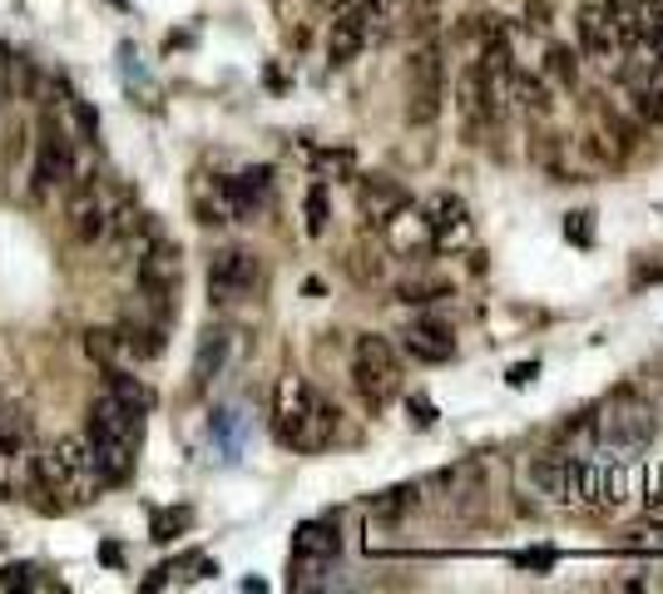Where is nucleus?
<instances>
[{"label":"nucleus","instance_id":"nucleus-33","mask_svg":"<svg viewBox=\"0 0 663 594\" xmlns=\"http://www.w3.org/2000/svg\"><path fill=\"white\" fill-rule=\"evenodd\" d=\"M99 560H105V565H124V550H119V545H105V550H99Z\"/></svg>","mask_w":663,"mask_h":594},{"label":"nucleus","instance_id":"nucleus-27","mask_svg":"<svg viewBox=\"0 0 663 594\" xmlns=\"http://www.w3.org/2000/svg\"><path fill=\"white\" fill-rule=\"evenodd\" d=\"M565 238H569V243H579V248H589V243H594V214H589V208L569 214L565 218Z\"/></svg>","mask_w":663,"mask_h":594},{"label":"nucleus","instance_id":"nucleus-2","mask_svg":"<svg viewBox=\"0 0 663 594\" xmlns=\"http://www.w3.org/2000/svg\"><path fill=\"white\" fill-rule=\"evenodd\" d=\"M273 432L292 451H322L337 432V407L302 377H282L273 397Z\"/></svg>","mask_w":663,"mask_h":594},{"label":"nucleus","instance_id":"nucleus-29","mask_svg":"<svg viewBox=\"0 0 663 594\" xmlns=\"http://www.w3.org/2000/svg\"><path fill=\"white\" fill-rule=\"evenodd\" d=\"M550 75H555L559 85H575L579 65H575V54H569L565 45H550Z\"/></svg>","mask_w":663,"mask_h":594},{"label":"nucleus","instance_id":"nucleus-10","mask_svg":"<svg viewBox=\"0 0 663 594\" xmlns=\"http://www.w3.org/2000/svg\"><path fill=\"white\" fill-rule=\"evenodd\" d=\"M114 223H119V194L114 189L99 184V179L80 184L75 198H70V228H75L80 243H99Z\"/></svg>","mask_w":663,"mask_h":594},{"label":"nucleus","instance_id":"nucleus-7","mask_svg":"<svg viewBox=\"0 0 663 594\" xmlns=\"http://www.w3.org/2000/svg\"><path fill=\"white\" fill-rule=\"evenodd\" d=\"M446 105V65H441V45H421L407 70V119L411 124H436Z\"/></svg>","mask_w":663,"mask_h":594},{"label":"nucleus","instance_id":"nucleus-35","mask_svg":"<svg viewBox=\"0 0 663 594\" xmlns=\"http://www.w3.org/2000/svg\"><path fill=\"white\" fill-rule=\"evenodd\" d=\"M659 70H663V45H659Z\"/></svg>","mask_w":663,"mask_h":594},{"label":"nucleus","instance_id":"nucleus-34","mask_svg":"<svg viewBox=\"0 0 663 594\" xmlns=\"http://www.w3.org/2000/svg\"><path fill=\"white\" fill-rule=\"evenodd\" d=\"M584 5H614V0H584Z\"/></svg>","mask_w":663,"mask_h":594},{"label":"nucleus","instance_id":"nucleus-13","mask_svg":"<svg viewBox=\"0 0 663 594\" xmlns=\"http://www.w3.org/2000/svg\"><path fill=\"white\" fill-rule=\"evenodd\" d=\"M579 465H584V456H565V451L535 456V461H530V486L550 500L579 506Z\"/></svg>","mask_w":663,"mask_h":594},{"label":"nucleus","instance_id":"nucleus-21","mask_svg":"<svg viewBox=\"0 0 663 594\" xmlns=\"http://www.w3.org/2000/svg\"><path fill=\"white\" fill-rule=\"evenodd\" d=\"M85 352L95 356L99 367H119V356L129 352L124 337H119V327H95V332H85Z\"/></svg>","mask_w":663,"mask_h":594},{"label":"nucleus","instance_id":"nucleus-30","mask_svg":"<svg viewBox=\"0 0 663 594\" xmlns=\"http://www.w3.org/2000/svg\"><path fill=\"white\" fill-rule=\"evenodd\" d=\"M31 574H35V565H11V570H5V580H0V584H5V590H25V584H35Z\"/></svg>","mask_w":663,"mask_h":594},{"label":"nucleus","instance_id":"nucleus-14","mask_svg":"<svg viewBox=\"0 0 663 594\" xmlns=\"http://www.w3.org/2000/svg\"><path fill=\"white\" fill-rule=\"evenodd\" d=\"M342 550V535L332 520H308V525L292 535V570L298 574H312V570H327Z\"/></svg>","mask_w":663,"mask_h":594},{"label":"nucleus","instance_id":"nucleus-22","mask_svg":"<svg viewBox=\"0 0 663 594\" xmlns=\"http://www.w3.org/2000/svg\"><path fill=\"white\" fill-rule=\"evenodd\" d=\"M25 436H31L25 411H21V407H5V401H0V456H21Z\"/></svg>","mask_w":663,"mask_h":594},{"label":"nucleus","instance_id":"nucleus-6","mask_svg":"<svg viewBox=\"0 0 663 594\" xmlns=\"http://www.w3.org/2000/svg\"><path fill=\"white\" fill-rule=\"evenodd\" d=\"M589 426H594V441H600L610 456H624V461H639V451H649L653 432H659V422H653L649 407H610Z\"/></svg>","mask_w":663,"mask_h":594},{"label":"nucleus","instance_id":"nucleus-20","mask_svg":"<svg viewBox=\"0 0 663 594\" xmlns=\"http://www.w3.org/2000/svg\"><path fill=\"white\" fill-rule=\"evenodd\" d=\"M510 99H520L530 114H550L555 109V99H550V89L540 85L535 75H525V70H510Z\"/></svg>","mask_w":663,"mask_h":594},{"label":"nucleus","instance_id":"nucleus-26","mask_svg":"<svg viewBox=\"0 0 663 594\" xmlns=\"http://www.w3.org/2000/svg\"><path fill=\"white\" fill-rule=\"evenodd\" d=\"M634 109H639L643 124H663V85H649L634 95Z\"/></svg>","mask_w":663,"mask_h":594},{"label":"nucleus","instance_id":"nucleus-25","mask_svg":"<svg viewBox=\"0 0 663 594\" xmlns=\"http://www.w3.org/2000/svg\"><path fill=\"white\" fill-rule=\"evenodd\" d=\"M411 506H417V486H396V490H386V496L372 500L376 516H401V510H411Z\"/></svg>","mask_w":663,"mask_h":594},{"label":"nucleus","instance_id":"nucleus-28","mask_svg":"<svg viewBox=\"0 0 663 594\" xmlns=\"http://www.w3.org/2000/svg\"><path fill=\"white\" fill-rule=\"evenodd\" d=\"M322 228H327V189L312 184V189H308V233L317 238Z\"/></svg>","mask_w":663,"mask_h":594},{"label":"nucleus","instance_id":"nucleus-1","mask_svg":"<svg viewBox=\"0 0 663 594\" xmlns=\"http://www.w3.org/2000/svg\"><path fill=\"white\" fill-rule=\"evenodd\" d=\"M85 436H89V451H95L99 486H119V481H129L134 456H140L144 407H134V401L105 391V397L95 401V411H89V432Z\"/></svg>","mask_w":663,"mask_h":594},{"label":"nucleus","instance_id":"nucleus-9","mask_svg":"<svg viewBox=\"0 0 663 594\" xmlns=\"http://www.w3.org/2000/svg\"><path fill=\"white\" fill-rule=\"evenodd\" d=\"M257 278H263V268H257L253 253L224 248L208 263V298H214V307H233V303H243V298H253Z\"/></svg>","mask_w":663,"mask_h":594},{"label":"nucleus","instance_id":"nucleus-19","mask_svg":"<svg viewBox=\"0 0 663 594\" xmlns=\"http://www.w3.org/2000/svg\"><path fill=\"white\" fill-rule=\"evenodd\" d=\"M579 45H584L589 54L619 50V40H614V15H610V5H584V11H579Z\"/></svg>","mask_w":663,"mask_h":594},{"label":"nucleus","instance_id":"nucleus-18","mask_svg":"<svg viewBox=\"0 0 663 594\" xmlns=\"http://www.w3.org/2000/svg\"><path fill=\"white\" fill-rule=\"evenodd\" d=\"M228 352H233V332L228 327H208L198 337V352H193V387H214L218 372L228 367Z\"/></svg>","mask_w":663,"mask_h":594},{"label":"nucleus","instance_id":"nucleus-24","mask_svg":"<svg viewBox=\"0 0 663 594\" xmlns=\"http://www.w3.org/2000/svg\"><path fill=\"white\" fill-rule=\"evenodd\" d=\"M105 377H109V391H114V397H124V401H134V407H144L149 411V387H140V381L129 377L124 367H105Z\"/></svg>","mask_w":663,"mask_h":594},{"label":"nucleus","instance_id":"nucleus-16","mask_svg":"<svg viewBox=\"0 0 663 594\" xmlns=\"http://www.w3.org/2000/svg\"><path fill=\"white\" fill-rule=\"evenodd\" d=\"M401 347H407L417 362H431V367H441V362H450V356H456V337H450V327L436 323V317H421V323H411L407 332H401Z\"/></svg>","mask_w":663,"mask_h":594},{"label":"nucleus","instance_id":"nucleus-23","mask_svg":"<svg viewBox=\"0 0 663 594\" xmlns=\"http://www.w3.org/2000/svg\"><path fill=\"white\" fill-rule=\"evenodd\" d=\"M189 520H193V510H189V506H173V510H154V520H149L154 541H173V535H183V530H189Z\"/></svg>","mask_w":663,"mask_h":594},{"label":"nucleus","instance_id":"nucleus-8","mask_svg":"<svg viewBox=\"0 0 663 594\" xmlns=\"http://www.w3.org/2000/svg\"><path fill=\"white\" fill-rule=\"evenodd\" d=\"M64 184H75V140L60 119H45L35 140V194H55Z\"/></svg>","mask_w":663,"mask_h":594},{"label":"nucleus","instance_id":"nucleus-17","mask_svg":"<svg viewBox=\"0 0 663 594\" xmlns=\"http://www.w3.org/2000/svg\"><path fill=\"white\" fill-rule=\"evenodd\" d=\"M372 15L366 11H337V21H332V35H327V60L332 65H352L357 54H362L366 35H372Z\"/></svg>","mask_w":663,"mask_h":594},{"label":"nucleus","instance_id":"nucleus-31","mask_svg":"<svg viewBox=\"0 0 663 594\" xmlns=\"http://www.w3.org/2000/svg\"><path fill=\"white\" fill-rule=\"evenodd\" d=\"M540 362H520V367H510V387H525V381H535Z\"/></svg>","mask_w":663,"mask_h":594},{"label":"nucleus","instance_id":"nucleus-15","mask_svg":"<svg viewBox=\"0 0 663 594\" xmlns=\"http://www.w3.org/2000/svg\"><path fill=\"white\" fill-rule=\"evenodd\" d=\"M357 204L372 223H391V218L407 214V189L391 184L386 173H366V179H357Z\"/></svg>","mask_w":663,"mask_h":594},{"label":"nucleus","instance_id":"nucleus-12","mask_svg":"<svg viewBox=\"0 0 663 594\" xmlns=\"http://www.w3.org/2000/svg\"><path fill=\"white\" fill-rule=\"evenodd\" d=\"M421 228H426V243L436 253H456L471 243V208L460 204L456 194H436L421 214Z\"/></svg>","mask_w":663,"mask_h":594},{"label":"nucleus","instance_id":"nucleus-5","mask_svg":"<svg viewBox=\"0 0 663 594\" xmlns=\"http://www.w3.org/2000/svg\"><path fill=\"white\" fill-rule=\"evenodd\" d=\"M634 496V465L624 456H584L579 465V506L589 510H619Z\"/></svg>","mask_w":663,"mask_h":594},{"label":"nucleus","instance_id":"nucleus-4","mask_svg":"<svg viewBox=\"0 0 663 594\" xmlns=\"http://www.w3.org/2000/svg\"><path fill=\"white\" fill-rule=\"evenodd\" d=\"M352 381H357V391H362V401L372 411H382L386 401L401 391V356H396V347L386 342V337H376V332L357 337V347H352Z\"/></svg>","mask_w":663,"mask_h":594},{"label":"nucleus","instance_id":"nucleus-11","mask_svg":"<svg viewBox=\"0 0 663 594\" xmlns=\"http://www.w3.org/2000/svg\"><path fill=\"white\" fill-rule=\"evenodd\" d=\"M179 278H183V263H179V248L169 238H149L140 248V288L154 307H173V292H179Z\"/></svg>","mask_w":663,"mask_h":594},{"label":"nucleus","instance_id":"nucleus-3","mask_svg":"<svg viewBox=\"0 0 663 594\" xmlns=\"http://www.w3.org/2000/svg\"><path fill=\"white\" fill-rule=\"evenodd\" d=\"M35 471L55 486V496L70 500H95L99 490V471H95V451H89V436H60L50 451L40 456Z\"/></svg>","mask_w":663,"mask_h":594},{"label":"nucleus","instance_id":"nucleus-32","mask_svg":"<svg viewBox=\"0 0 663 594\" xmlns=\"http://www.w3.org/2000/svg\"><path fill=\"white\" fill-rule=\"evenodd\" d=\"M411 411H417V426H431V422H436V407H431L426 397H411Z\"/></svg>","mask_w":663,"mask_h":594}]
</instances>
